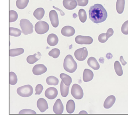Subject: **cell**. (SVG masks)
Wrapping results in <instances>:
<instances>
[{
  "mask_svg": "<svg viewBox=\"0 0 128 124\" xmlns=\"http://www.w3.org/2000/svg\"><path fill=\"white\" fill-rule=\"evenodd\" d=\"M60 77L64 84L66 86H70L72 83V79L70 76L64 73H62L60 75Z\"/></svg>",
  "mask_w": 128,
  "mask_h": 124,
  "instance_id": "cell-25",
  "label": "cell"
},
{
  "mask_svg": "<svg viewBox=\"0 0 128 124\" xmlns=\"http://www.w3.org/2000/svg\"><path fill=\"white\" fill-rule=\"evenodd\" d=\"M20 26L22 28V33L25 35L32 34L34 32L33 24L28 19H22L20 21Z\"/></svg>",
  "mask_w": 128,
  "mask_h": 124,
  "instance_id": "cell-3",
  "label": "cell"
},
{
  "mask_svg": "<svg viewBox=\"0 0 128 124\" xmlns=\"http://www.w3.org/2000/svg\"><path fill=\"white\" fill-rule=\"evenodd\" d=\"M98 40L100 43H104L106 42L108 39L107 38L106 34L102 33L100 34L98 37Z\"/></svg>",
  "mask_w": 128,
  "mask_h": 124,
  "instance_id": "cell-37",
  "label": "cell"
},
{
  "mask_svg": "<svg viewBox=\"0 0 128 124\" xmlns=\"http://www.w3.org/2000/svg\"><path fill=\"white\" fill-rule=\"evenodd\" d=\"M114 33V31L113 30V29L112 28H109L108 29V30L107 31L106 33V36L107 38V39H108L110 37H112V36H113Z\"/></svg>",
  "mask_w": 128,
  "mask_h": 124,
  "instance_id": "cell-40",
  "label": "cell"
},
{
  "mask_svg": "<svg viewBox=\"0 0 128 124\" xmlns=\"http://www.w3.org/2000/svg\"><path fill=\"white\" fill-rule=\"evenodd\" d=\"M62 34L66 37H72L75 33V30L73 27L66 26L64 27L61 30Z\"/></svg>",
  "mask_w": 128,
  "mask_h": 124,
  "instance_id": "cell-13",
  "label": "cell"
},
{
  "mask_svg": "<svg viewBox=\"0 0 128 124\" xmlns=\"http://www.w3.org/2000/svg\"><path fill=\"white\" fill-rule=\"evenodd\" d=\"M53 8L56 9V10L60 12V15H61V16H64L65 15V13H64V12H63V11L61 9H58V8H57V7H54V6H53Z\"/></svg>",
  "mask_w": 128,
  "mask_h": 124,
  "instance_id": "cell-42",
  "label": "cell"
},
{
  "mask_svg": "<svg viewBox=\"0 0 128 124\" xmlns=\"http://www.w3.org/2000/svg\"><path fill=\"white\" fill-rule=\"evenodd\" d=\"M18 18V14L14 10L10 11V22H16Z\"/></svg>",
  "mask_w": 128,
  "mask_h": 124,
  "instance_id": "cell-34",
  "label": "cell"
},
{
  "mask_svg": "<svg viewBox=\"0 0 128 124\" xmlns=\"http://www.w3.org/2000/svg\"><path fill=\"white\" fill-rule=\"evenodd\" d=\"M71 94L75 99L78 100L82 99L84 96L83 89L81 86L77 84H74L72 86Z\"/></svg>",
  "mask_w": 128,
  "mask_h": 124,
  "instance_id": "cell-6",
  "label": "cell"
},
{
  "mask_svg": "<svg viewBox=\"0 0 128 124\" xmlns=\"http://www.w3.org/2000/svg\"><path fill=\"white\" fill-rule=\"evenodd\" d=\"M116 101L115 96L110 95L107 98L104 104V106L105 109H109L112 107Z\"/></svg>",
  "mask_w": 128,
  "mask_h": 124,
  "instance_id": "cell-18",
  "label": "cell"
},
{
  "mask_svg": "<svg viewBox=\"0 0 128 124\" xmlns=\"http://www.w3.org/2000/svg\"><path fill=\"white\" fill-rule=\"evenodd\" d=\"M66 111L69 114H72L74 112L75 109V103L74 101L72 99L68 101L66 106Z\"/></svg>",
  "mask_w": 128,
  "mask_h": 124,
  "instance_id": "cell-23",
  "label": "cell"
},
{
  "mask_svg": "<svg viewBox=\"0 0 128 124\" xmlns=\"http://www.w3.org/2000/svg\"><path fill=\"white\" fill-rule=\"evenodd\" d=\"M94 76V74L93 71L88 69H85L83 73V80L85 82H89L92 80Z\"/></svg>",
  "mask_w": 128,
  "mask_h": 124,
  "instance_id": "cell-16",
  "label": "cell"
},
{
  "mask_svg": "<svg viewBox=\"0 0 128 124\" xmlns=\"http://www.w3.org/2000/svg\"><path fill=\"white\" fill-rule=\"evenodd\" d=\"M64 110V106L60 99H58L53 106V111L56 114H61Z\"/></svg>",
  "mask_w": 128,
  "mask_h": 124,
  "instance_id": "cell-11",
  "label": "cell"
},
{
  "mask_svg": "<svg viewBox=\"0 0 128 124\" xmlns=\"http://www.w3.org/2000/svg\"><path fill=\"white\" fill-rule=\"evenodd\" d=\"M60 51L58 48H54L49 52L48 55L53 58H57L60 54Z\"/></svg>",
  "mask_w": 128,
  "mask_h": 124,
  "instance_id": "cell-32",
  "label": "cell"
},
{
  "mask_svg": "<svg viewBox=\"0 0 128 124\" xmlns=\"http://www.w3.org/2000/svg\"><path fill=\"white\" fill-rule=\"evenodd\" d=\"M122 33L125 35L128 34V20L126 21L122 26L121 29Z\"/></svg>",
  "mask_w": 128,
  "mask_h": 124,
  "instance_id": "cell-36",
  "label": "cell"
},
{
  "mask_svg": "<svg viewBox=\"0 0 128 124\" xmlns=\"http://www.w3.org/2000/svg\"><path fill=\"white\" fill-rule=\"evenodd\" d=\"M48 44L51 46H54L58 44V38L56 35L54 34H50L48 36L47 39Z\"/></svg>",
  "mask_w": 128,
  "mask_h": 124,
  "instance_id": "cell-20",
  "label": "cell"
},
{
  "mask_svg": "<svg viewBox=\"0 0 128 124\" xmlns=\"http://www.w3.org/2000/svg\"><path fill=\"white\" fill-rule=\"evenodd\" d=\"M37 106L41 112H44L48 109V103L46 100L44 98L38 99L37 102Z\"/></svg>",
  "mask_w": 128,
  "mask_h": 124,
  "instance_id": "cell-14",
  "label": "cell"
},
{
  "mask_svg": "<svg viewBox=\"0 0 128 124\" xmlns=\"http://www.w3.org/2000/svg\"><path fill=\"white\" fill-rule=\"evenodd\" d=\"M87 64L88 66L94 70H98L100 69V65L95 57H91L88 59Z\"/></svg>",
  "mask_w": 128,
  "mask_h": 124,
  "instance_id": "cell-17",
  "label": "cell"
},
{
  "mask_svg": "<svg viewBox=\"0 0 128 124\" xmlns=\"http://www.w3.org/2000/svg\"><path fill=\"white\" fill-rule=\"evenodd\" d=\"M88 55V50L86 47L76 49L74 52V56L78 60L82 61L85 60Z\"/></svg>",
  "mask_w": 128,
  "mask_h": 124,
  "instance_id": "cell-7",
  "label": "cell"
},
{
  "mask_svg": "<svg viewBox=\"0 0 128 124\" xmlns=\"http://www.w3.org/2000/svg\"><path fill=\"white\" fill-rule=\"evenodd\" d=\"M79 114H88V113L85 111H82L79 112Z\"/></svg>",
  "mask_w": 128,
  "mask_h": 124,
  "instance_id": "cell-43",
  "label": "cell"
},
{
  "mask_svg": "<svg viewBox=\"0 0 128 124\" xmlns=\"http://www.w3.org/2000/svg\"><path fill=\"white\" fill-rule=\"evenodd\" d=\"M46 82L48 85L57 86L59 83V80L55 76H50L47 78Z\"/></svg>",
  "mask_w": 128,
  "mask_h": 124,
  "instance_id": "cell-28",
  "label": "cell"
},
{
  "mask_svg": "<svg viewBox=\"0 0 128 124\" xmlns=\"http://www.w3.org/2000/svg\"><path fill=\"white\" fill-rule=\"evenodd\" d=\"M50 1H52V0H50Z\"/></svg>",
  "mask_w": 128,
  "mask_h": 124,
  "instance_id": "cell-44",
  "label": "cell"
},
{
  "mask_svg": "<svg viewBox=\"0 0 128 124\" xmlns=\"http://www.w3.org/2000/svg\"><path fill=\"white\" fill-rule=\"evenodd\" d=\"M18 81V78L16 74L13 72H10V84L12 85H15Z\"/></svg>",
  "mask_w": 128,
  "mask_h": 124,
  "instance_id": "cell-33",
  "label": "cell"
},
{
  "mask_svg": "<svg viewBox=\"0 0 128 124\" xmlns=\"http://www.w3.org/2000/svg\"><path fill=\"white\" fill-rule=\"evenodd\" d=\"M88 12L89 19L95 24L104 22L108 17L106 11L102 4H94L90 8Z\"/></svg>",
  "mask_w": 128,
  "mask_h": 124,
  "instance_id": "cell-1",
  "label": "cell"
},
{
  "mask_svg": "<svg viewBox=\"0 0 128 124\" xmlns=\"http://www.w3.org/2000/svg\"><path fill=\"white\" fill-rule=\"evenodd\" d=\"M70 86H66L64 84L62 81L60 83V93L62 97H66L69 93V89Z\"/></svg>",
  "mask_w": 128,
  "mask_h": 124,
  "instance_id": "cell-21",
  "label": "cell"
},
{
  "mask_svg": "<svg viewBox=\"0 0 128 124\" xmlns=\"http://www.w3.org/2000/svg\"><path fill=\"white\" fill-rule=\"evenodd\" d=\"M58 90L54 87H49L46 90L45 95L49 99H54L58 95Z\"/></svg>",
  "mask_w": 128,
  "mask_h": 124,
  "instance_id": "cell-10",
  "label": "cell"
},
{
  "mask_svg": "<svg viewBox=\"0 0 128 124\" xmlns=\"http://www.w3.org/2000/svg\"><path fill=\"white\" fill-rule=\"evenodd\" d=\"M22 31L18 28L10 27V35L14 37H19L22 34Z\"/></svg>",
  "mask_w": 128,
  "mask_h": 124,
  "instance_id": "cell-30",
  "label": "cell"
},
{
  "mask_svg": "<svg viewBox=\"0 0 128 124\" xmlns=\"http://www.w3.org/2000/svg\"><path fill=\"white\" fill-rule=\"evenodd\" d=\"M49 16L52 25L54 28H56L59 25L58 14L56 12V11L52 10L49 12Z\"/></svg>",
  "mask_w": 128,
  "mask_h": 124,
  "instance_id": "cell-9",
  "label": "cell"
},
{
  "mask_svg": "<svg viewBox=\"0 0 128 124\" xmlns=\"http://www.w3.org/2000/svg\"><path fill=\"white\" fill-rule=\"evenodd\" d=\"M77 5L80 7H85L88 4V0H77Z\"/></svg>",
  "mask_w": 128,
  "mask_h": 124,
  "instance_id": "cell-39",
  "label": "cell"
},
{
  "mask_svg": "<svg viewBox=\"0 0 128 124\" xmlns=\"http://www.w3.org/2000/svg\"><path fill=\"white\" fill-rule=\"evenodd\" d=\"M44 89L43 86L40 84H38L36 87L35 95H40Z\"/></svg>",
  "mask_w": 128,
  "mask_h": 124,
  "instance_id": "cell-38",
  "label": "cell"
},
{
  "mask_svg": "<svg viewBox=\"0 0 128 124\" xmlns=\"http://www.w3.org/2000/svg\"><path fill=\"white\" fill-rule=\"evenodd\" d=\"M120 62H121V63H122V65L124 66H125L127 64V62H126L124 60L122 56H121L120 57Z\"/></svg>",
  "mask_w": 128,
  "mask_h": 124,
  "instance_id": "cell-41",
  "label": "cell"
},
{
  "mask_svg": "<svg viewBox=\"0 0 128 124\" xmlns=\"http://www.w3.org/2000/svg\"><path fill=\"white\" fill-rule=\"evenodd\" d=\"M125 0H117L116 4L117 12L119 14H122L124 11Z\"/></svg>",
  "mask_w": 128,
  "mask_h": 124,
  "instance_id": "cell-24",
  "label": "cell"
},
{
  "mask_svg": "<svg viewBox=\"0 0 128 124\" xmlns=\"http://www.w3.org/2000/svg\"><path fill=\"white\" fill-rule=\"evenodd\" d=\"M19 114H36V113L34 110L30 109H24L20 111Z\"/></svg>",
  "mask_w": 128,
  "mask_h": 124,
  "instance_id": "cell-35",
  "label": "cell"
},
{
  "mask_svg": "<svg viewBox=\"0 0 128 124\" xmlns=\"http://www.w3.org/2000/svg\"><path fill=\"white\" fill-rule=\"evenodd\" d=\"M79 19L82 23H84L86 21L87 14L85 10L84 9H80L78 12Z\"/></svg>",
  "mask_w": 128,
  "mask_h": 124,
  "instance_id": "cell-31",
  "label": "cell"
},
{
  "mask_svg": "<svg viewBox=\"0 0 128 124\" xmlns=\"http://www.w3.org/2000/svg\"><path fill=\"white\" fill-rule=\"evenodd\" d=\"M75 42L78 44H90L93 43V39L89 36L78 35L76 37Z\"/></svg>",
  "mask_w": 128,
  "mask_h": 124,
  "instance_id": "cell-8",
  "label": "cell"
},
{
  "mask_svg": "<svg viewBox=\"0 0 128 124\" xmlns=\"http://www.w3.org/2000/svg\"><path fill=\"white\" fill-rule=\"evenodd\" d=\"M63 4L65 8L69 10L75 9L77 6V3L76 0H64Z\"/></svg>",
  "mask_w": 128,
  "mask_h": 124,
  "instance_id": "cell-15",
  "label": "cell"
},
{
  "mask_svg": "<svg viewBox=\"0 0 128 124\" xmlns=\"http://www.w3.org/2000/svg\"><path fill=\"white\" fill-rule=\"evenodd\" d=\"M42 57V54L39 52L37 54H34L33 55H29L27 57L26 60L28 63L30 64H33L39 60Z\"/></svg>",
  "mask_w": 128,
  "mask_h": 124,
  "instance_id": "cell-19",
  "label": "cell"
},
{
  "mask_svg": "<svg viewBox=\"0 0 128 124\" xmlns=\"http://www.w3.org/2000/svg\"><path fill=\"white\" fill-rule=\"evenodd\" d=\"M114 69L117 75L119 76H122L123 74V69L119 61H115L114 63Z\"/></svg>",
  "mask_w": 128,
  "mask_h": 124,
  "instance_id": "cell-27",
  "label": "cell"
},
{
  "mask_svg": "<svg viewBox=\"0 0 128 124\" xmlns=\"http://www.w3.org/2000/svg\"><path fill=\"white\" fill-rule=\"evenodd\" d=\"M47 71V68L43 64H37L35 66L33 69V74L35 75L39 76L42 75Z\"/></svg>",
  "mask_w": 128,
  "mask_h": 124,
  "instance_id": "cell-12",
  "label": "cell"
},
{
  "mask_svg": "<svg viewBox=\"0 0 128 124\" xmlns=\"http://www.w3.org/2000/svg\"><path fill=\"white\" fill-rule=\"evenodd\" d=\"M33 87L30 85L21 86L17 89V94L23 97H28L31 96L33 94Z\"/></svg>",
  "mask_w": 128,
  "mask_h": 124,
  "instance_id": "cell-4",
  "label": "cell"
},
{
  "mask_svg": "<svg viewBox=\"0 0 128 124\" xmlns=\"http://www.w3.org/2000/svg\"><path fill=\"white\" fill-rule=\"evenodd\" d=\"M64 68L66 71L73 73L77 69V64L70 54H68L66 57L64 62Z\"/></svg>",
  "mask_w": 128,
  "mask_h": 124,
  "instance_id": "cell-2",
  "label": "cell"
},
{
  "mask_svg": "<svg viewBox=\"0 0 128 124\" xmlns=\"http://www.w3.org/2000/svg\"><path fill=\"white\" fill-rule=\"evenodd\" d=\"M29 0H17L16 7L20 9H24L28 6Z\"/></svg>",
  "mask_w": 128,
  "mask_h": 124,
  "instance_id": "cell-29",
  "label": "cell"
},
{
  "mask_svg": "<svg viewBox=\"0 0 128 124\" xmlns=\"http://www.w3.org/2000/svg\"><path fill=\"white\" fill-rule=\"evenodd\" d=\"M49 26L48 23L44 21H40L37 22L35 26V31L38 34H43L49 30Z\"/></svg>",
  "mask_w": 128,
  "mask_h": 124,
  "instance_id": "cell-5",
  "label": "cell"
},
{
  "mask_svg": "<svg viewBox=\"0 0 128 124\" xmlns=\"http://www.w3.org/2000/svg\"><path fill=\"white\" fill-rule=\"evenodd\" d=\"M24 50L23 48H19L13 49L10 50V56L16 57L24 53Z\"/></svg>",
  "mask_w": 128,
  "mask_h": 124,
  "instance_id": "cell-26",
  "label": "cell"
},
{
  "mask_svg": "<svg viewBox=\"0 0 128 124\" xmlns=\"http://www.w3.org/2000/svg\"><path fill=\"white\" fill-rule=\"evenodd\" d=\"M44 14L45 10L42 8L37 9L34 12V16L38 20H40L44 17Z\"/></svg>",
  "mask_w": 128,
  "mask_h": 124,
  "instance_id": "cell-22",
  "label": "cell"
}]
</instances>
